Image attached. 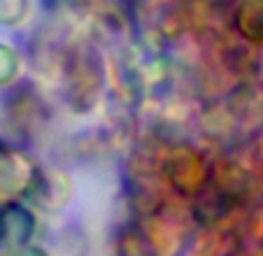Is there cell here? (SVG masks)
Instances as JSON below:
<instances>
[{
    "label": "cell",
    "mask_w": 263,
    "mask_h": 256,
    "mask_svg": "<svg viewBox=\"0 0 263 256\" xmlns=\"http://www.w3.org/2000/svg\"><path fill=\"white\" fill-rule=\"evenodd\" d=\"M14 256H45L40 249H28V251H21V254H14Z\"/></svg>",
    "instance_id": "obj_1"
}]
</instances>
